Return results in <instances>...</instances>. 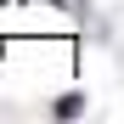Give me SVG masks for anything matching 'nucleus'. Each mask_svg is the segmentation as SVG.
I'll return each instance as SVG.
<instances>
[{"label":"nucleus","mask_w":124,"mask_h":124,"mask_svg":"<svg viewBox=\"0 0 124 124\" xmlns=\"http://www.w3.org/2000/svg\"><path fill=\"white\" fill-rule=\"evenodd\" d=\"M85 107H90L85 90H62V96L51 101V118H56V124H73V118H85Z\"/></svg>","instance_id":"obj_1"}]
</instances>
